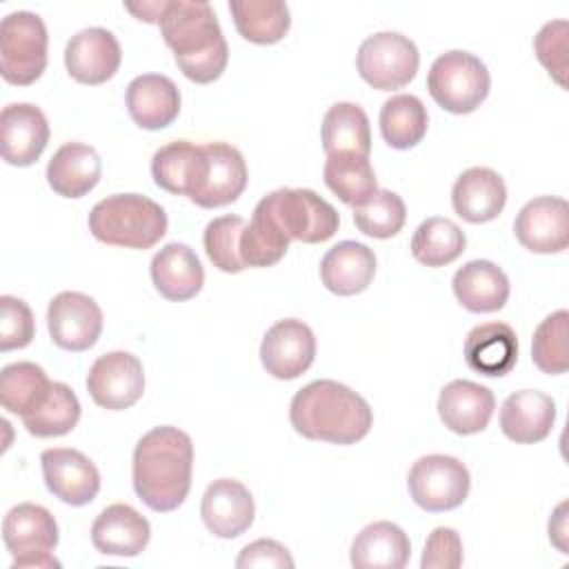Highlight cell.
<instances>
[{
    "label": "cell",
    "mask_w": 569,
    "mask_h": 569,
    "mask_svg": "<svg viewBox=\"0 0 569 569\" xmlns=\"http://www.w3.org/2000/svg\"><path fill=\"white\" fill-rule=\"evenodd\" d=\"M193 442L178 427H153L133 449V489L153 511L178 509L191 489Z\"/></svg>",
    "instance_id": "6da1fadb"
},
{
    "label": "cell",
    "mask_w": 569,
    "mask_h": 569,
    "mask_svg": "<svg viewBox=\"0 0 569 569\" xmlns=\"http://www.w3.org/2000/svg\"><path fill=\"white\" fill-rule=\"evenodd\" d=\"M158 27L178 69L189 80L209 84L222 76L229 47L207 0H167Z\"/></svg>",
    "instance_id": "7a4b0ae2"
},
{
    "label": "cell",
    "mask_w": 569,
    "mask_h": 569,
    "mask_svg": "<svg viewBox=\"0 0 569 569\" xmlns=\"http://www.w3.org/2000/svg\"><path fill=\"white\" fill-rule=\"evenodd\" d=\"M289 420L302 438L353 445L369 433L373 411L360 393L325 378L309 382L293 396Z\"/></svg>",
    "instance_id": "3957f363"
},
{
    "label": "cell",
    "mask_w": 569,
    "mask_h": 569,
    "mask_svg": "<svg viewBox=\"0 0 569 569\" xmlns=\"http://www.w3.org/2000/svg\"><path fill=\"white\" fill-rule=\"evenodd\" d=\"M167 224L164 209L140 193L107 196L89 213L93 238L124 249H151L167 233Z\"/></svg>",
    "instance_id": "277c9868"
},
{
    "label": "cell",
    "mask_w": 569,
    "mask_h": 569,
    "mask_svg": "<svg viewBox=\"0 0 569 569\" xmlns=\"http://www.w3.org/2000/svg\"><path fill=\"white\" fill-rule=\"evenodd\" d=\"M491 76L485 62L469 51H447L440 53L429 73L427 89L431 98L449 113H471L489 96Z\"/></svg>",
    "instance_id": "5b68a950"
},
{
    "label": "cell",
    "mask_w": 569,
    "mask_h": 569,
    "mask_svg": "<svg viewBox=\"0 0 569 569\" xmlns=\"http://www.w3.org/2000/svg\"><path fill=\"white\" fill-rule=\"evenodd\" d=\"M47 27L33 11H11L0 22V73L9 84L27 87L47 69Z\"/></svg>",
    "instance_id": "8992f818"
},
{
    "label": "cell",
    "mask_w": 569,
    "mask_h": 569,
    "mask_svg": "<svg viewBox=\"0 0 569 569\" xmlns=\"http://www.w3.org/2000/svg\"><path fill=\"white\" fill-rule=\"evenodd\" d=\"M260 202L289 240L318 244L329 240L340 227V216L333 204L311 189L282 187L267 193Z\"/></svg>",
    "instance_id": "52a82bcc"
},
{
    "label": "cell",
    "mask_w": 569,
    "mask_h": 569,
    "mask_svg": "<svg viewBox=\"0 0 569 569\" xmlns=\"http://www.w3.org/2000/svg\"><path fill=\"white\" fill-rule=\"evenodd\" d=\"M2 538L13 556L11 569L60 567L51 553L58 545V522L42 505L20 502L11 507L2 522Z\"/></svg>",
    "instance_id": "ba28073f"
},
{
    "label": "cell",
    "mask_w": 569,
    "mask_h": 569,
    "mask_svg": "<svg viewBox=\"0 0 569 569\" xmlns=\"http://www.w3.org/2000/svg\"><path fill=\"white\" fill-rule=\"evenodd\" d=\"M420 53L413 40L398 31H380L362 40L356 58L360 78L380 91L402 89L418 71Z\"/></svg>",
    "instance_id": "9c48e42d"
},
{
    "label": "cell",
    "mask_w": 569,
    "mask_h": 569,
    "mask_svg": "<svg viewBox=\"0 0 569 569\" xmlns=\"http://www.w3.org/2000/svg\"><path fill=\"white\" fill-rule=\"evenodd\" d=\"M413 502L431 513L460 507L471 487L469 469L453 456L431 453L418 458L407 476Z\"/></svg>",
    "instance_id": "30bf717a"
},
{
    "label": "cell",
    "mask_w": 569,
    "mask_h": 569,
    "mask_svg": "<svg viewBox=\"0 0 569 569\" xmlns=\"http://www.w3.org/2000/svg\"><path fill=\"white\" fill-rule=\"evenodd\" d=\"M87 391L102 409H129L144 393L142 362L129 351H109L96 358L87 373Z\"/></svg>",
    "instance_id": "8fae6325"
},
{
    "label": "cell",
    "mask_w": 569,
    "mask_h": 569,
    "mask_svg": "<svg viewBox=\"0 0 569 569\" xmlns=\"http://www.w3.org/2000/svg\"><path fill=\"white\" fill-rule=\"evenodd\" d=\"M51 340L67 351L91 349L102 333V309L80 291H60L47 309Z\"/></svg>",
    "instance_id": "7c38bea8"
},
{
    "label": "cell",
    "mask_w": 569,
    "mask_h": 569,
    "mask_svg": "<svg viewBox=\"0 0 569 569\" xmlns=\"http://www.w3.org/2000/svg\"><path fill=\"white\" fill-rule=\"evenodd\" d=\"M316 358V336L302 320L284 318L271 325L260 345V362L278 380L302 376Z\"/></svg>",
    "instance_id": "4fadbf2b"
},
{
    "label": "cell",
    "mask_w": 569,
    "mask_h": 569,
    "mask_svg": "<svg viewBox=\"0 0 569 569\" xmlns=\"http://www.w3.org/2000/svg\"><path fill=\"white\" fill-rule=\"evenodd\" d=\"M40 465L47 489L71 507L89 505L100 491V473L96 465L78 449H44Z\"/></svg>",
    "instance_id": "5bb4252c"
},
{
    "label": "cell",
    "mask_w": 569,
    "mask_h": 569,
    "mask_svg": "<svg viewBox=\"0 0 569 569\" xmlns=\"http://www.w3.org/2000/svg\"><path fill=\"white\" fill-rule=\"evenodd\" d=\"M518 242L533 253H558L569 244V204L556 196L529 200L516 216Z\"/></svg>",
    "instance_id": "9a60e30c"
},
{
    "label": "cell",
    "mask_w": 569,
    "mask_h": 569,
    "mask_svg": "<svg viewBox=\"0 0 569 569\" xmlns=\"http://www.w3.org/2000/svg\"><path fill=\"white\" fill-rule=\"evenodd\" d=\"M122 49L118 38L102 27H89L71 36L64 47V67L82 84H102L120 67Z\"/></svg>",
    "instance_id": "2e32d148"
},
{
    "label": "cell",
    "mask_w": 569,
    "mask_h": 569,
    "mask_svg": "<svg viewBox=\"0 0 569 569\" xmlns=\"http://www.w3.org/2000/svg\"><path fill=\"white\" fill-rule=\"evenodd\" d=\"M209 171V158L204 144L189 140H173L160 147L151 158L153 182L176 196L193 200L204 184Z\"/></svg>",
    "instance_id": "e0dca14e"
},
{
    "label": "cell",
    "mask_w": 569,
    "mask_h": 569,
    "mask_svg": "<svg viewBox=\"0 0 569 569\" xmlns=\"http://www.w3.org/2000/svg\"><path fill=\"white\" fill-rule=\"evenodd\" d=\"M0 133L4 162L29 167L42 156L51 131L42 109L29 102H11L0 113Z\"/></svg>",
    "instance_id": "ac0fdd59"
},
{
    "label": "cell",
    "mask_w": 569,
    "mask_h": 569,
    "mask_svg": "<svg viewBox=\"0 0 569 569\" xmlns=\"http://www.w3.org/2000/svg\"><path fill=\"white\" fill-rule=\"evenodd\" d=\"M200 513L213 536L238 538L253 525L256 507L251 491L242 482L233 478H218L207 487Z\"/></svg>",
    "instance_id": "d6986e66"
},
{
    "label": "cell",
    "mask_w": 569,
    "mask_h": 569,
    "mask_svg": "<svg viewBox=\"0 0 569 569\" xmlns=\"http://www.w3.org/2000/svg\"><path fill=\"white\" fill-rule=\"evenodd\" d=\"M149 538V520L127 502L109 505L91 525V542L104 556L133 558L144 551Z\"/></svg>",
    "instance_id": "ffe728a7"
},
{
    "label": "cell",
    "mask_w": 569,
    "mask_h": 569,
    "mask_svg": "<svg viewBox=\"0 0 569 569\" xmlns=\"http://www.w3.org/2000/svg\"><path fill=\"white\" fill-rule=\"evenodd\" d=\"M505 180L489 167H471L462 171L451 189L453 211L471 224H482L498 218L505 209Z\"/></svg>",
    "instance_id": "44dd1931"
},
{
    "label": "cell",
    "mask_w": 569,
    "mask_h": 569,
    "mask_svg": "<svg viewBox=\"0 0 569 569\" xmlns=\"http://www.w3.org/2000/svg\"><path fill=\"white\" fill-rule=\"evenodd\" d=\"M496 409L491 389L473 380H451L438 398V416L447 429L460 436L480 433Z\"/></svg>",
    "instance_id": "7402d4cb"
},
{
    "label": "cell",
    "mask_w": 569,
    "mask_h": 569,
    "mask_svg": "<svg viewBox=\"0 0 569 569\" xmlns=\"http://www.w3.org/2000/svg\"><path fill=\"white\" fill-rule=\"evenodd\" d=\"M556 402L538 389H522L507 396L500 407V429L518 445H533L551 433Z\"/></svg>",
    "instance_id": "603a6c76"
},
{
    "label": "cell",
    "mask_w": 569,
    "mask_h": 569,
    "mask_svg": "<svg viewBox=\"0 0 569 569\" xmlns=\"http://www.w3.org/2000/svg\"><path fill=\"white\" fill-rule=\"evenodd\" d=\"M127 109L131 120L149 131L169 127L180 113V91L162 73H142L127 87Z\"/></svg>",
    "instance_id": "cb8c5ba5"
},
{
    "label": "cell",
    "mask_w": 569,
    "mask_h": 569,
    "mask_svg": "<svg viewBox=\"0 0 569 569\" xmlns=\"http://www.w3.org/2000/svg\"><path fill=\"white\" fill-rule=\"evenodd\" d=\"M151 280L162 298L184 302L200 293L204 269L189 244L169 242L151 258Z\"/></svg>",
    "instance_id": "d4e9b609"
},
{
    "label": "cell",
    "mask_w": 569,
    "mask_h": 569,
    "mask_svg": "<svg viewBox=\"0 0 569 569\" xmlns=\"http://www.w3.org/2000/svg\"><path fill=\"white\" fill-rule=\"evenodd\" d=\"M204 151L209 158V171L202 189L191 202L204 209H216L236 202L242 196L249 180L242 153L227 142H207Z\"/></svg>",
    "instance_id": "484cf974"
},
{
    "label": "cell",
    "mask_w": 569,
    "mask_h": 569,
    "mask_svg": "<svg viewBox=\"0 0 569 569\" xmlns=\"http://www.w3.org/2000/svg\"><path fill=\"white\" fill-rule=\"evenodd\" d=\"M376 276L373 251L356 240L333 244L320 260V280L336 296H356L365 291Z\"/></svg>",
    "instance_id": "4316f807"
},
{
    "label": "cell",
    "mask_w": 569,
    "mask_h": 569,
    "mask_svg": "<svg viewBox=\"0 0 569 569\" xmlns=\"http://www.w3.org/2000/svg\"><path fill=\"white\" fill-rule=\"evenodd\" d=\"M453 296L471 313L500 311L509 300V278L491 260L462 264L451 280Z\"/></svg>",
    "instance_id": "83f0119b"
},
{
    "label": "cell",
    "mask_w": 569,
    "mask_h": 569,
    "mask_svg": "<svg viewBox=\"0 0 569 569\" xmlns=\"http://www.w3.org/2000/svg\"><path fill=\"white\" fill-rule=\"evenodd\" d=\"M102 160L98 151L82 142H64L47 164V182L62 198H82L98 182Z\"/></svg>",
    "instance_id": "f1b7e54d"
},
{
    "label": "cell",
    "mask_w": 569,
    "mask_h": 569,
    "mask_svg": "<svg viewBox=\"0 0 569 569\" xmlns=\"http://www.w3.org/2000/svg\"><path fill=\"white\" fill-rule=\"evenodd\" d=\"M518 360L516 331L505 322L473 327L465 340V362L476 373L498 378L513 369Z\"/></svg>",
    "instance_id": "f546056e"
},
{
    "label": "cell",
    "mask_w": 569,
    "mask_h": 569,
    "mask_svg": "<svg viewBox=\"0 0 569 569\" xmlns=\"http://www.w3.org/2000/svg\"><path fill=\"white\" fill-rule=\"evenodd\" d=\"M409 536L389 520L367 525L351 542V565L356 569H400L409 562Z\"/></svg>",
    "instance_id": "4dcf8cb0"
},
{
    "label": "cell",
    "mask_w": 569,
    "mask_h": 569,
    "mask_svg": "<svg viewBox=\"0 0 569 569\" xmlns=\"http://www.w3.org/2000/svg\"><path fill=\"white\" fill-rule=\"evenodd\" d=\"M322 149L327 156L333 153H358L371 151V127L365 109L356 102H336L322 118Z\"/></svg>",
    "instance_id": "1f68e13d"
},
{
    "label": "cell",
    "mask_w": 569,
    "mask_h": 569,
    "mask_svg": "<svg viewBox=\"0 0 569 569\" xmlns=\"http://www.w3.org/2000/svg\"><path fill=\"white\" fill-rule=\"evenodd\" d=\"M229 11L238 33L256 44H273L291 27L289 7L282 0H231Z\"/></svg>",
    "instance_id": "d6a6232c"
},
{
    "label": "cell",
    "mask_w": 569,
    "mask_h": 569,
    "mask_svg": "<svg viewBox=\"0 0 569 569\" xmlns=\"http://www.w3.org/2000/svg\"><path fill=\"white\" fill-rule=\"evenodd\" d=\"M322 176H325V184L345 204H351V207L365 204L378 191V180L367 156H358V153L327 156Z\"/></svg>",
    "instance_id": "836d02e7"
},
{
    "label": "cell",
    "mask_w": 569,
    "mask_h": 569,
    "mask_svg": "<svg viewBox=\"0 0 569 569\" xmlns=\"http://www.w3.org/2000/svg\"><path fill=\"white\" fill-rule=\"evenodd\" d=\"M51 380L36 362H11L0 371V402L20 418L33 413L49 396Z\"/></svg>",
    "instance_id": "e575fe53"
},
{
    "label": "cell",
    "mask_w": 569,
    "mask_h": 569,
    "mask_svg": "<svg viewBox=\"0 0 569 569\" xmlns=\"http://www.w3.org/2000/svg\"><path fill=\"white\" fill-rule=\"evenodd\" d=\"M429 127L427 107L418 96L398 93L385 100L380 109V133L393 149L416 147Z\"/></svg>",
    "instance_id": "d590c367"
},
{
    "label": "cell",
    "mask_w": 569,
    "mask_h": 569,
    "mask_svg": "<svg viewBox=\"0 0 569 569\" xmlns=\"http://www.w3.org/2000/svg\"><path fill=\"white\" fill-rule=\"evenodd\" d=\"M467 247L465 231L449 218H427L411 238V256L425 267H447L462 256Z\"/></svg>",
    "instance_id": "8d00e7d4"
},
{
    "label": "cell",
    "mask_w": 569,
    "mask_h": 569,
    "mask_svg": "<svg viewBox=\"0 0 569 569\" xmlns=\"http://www.w3.org/2000/svg\"><path fill=\"white\" fill-rule=\"evenodd\" d=\"M289 242L291 240L278 229L267 207L258 202L240 238V258L244 267H271L284 258Z\"/></svg>",
    "instance_id": "74e56055"
},
{
    "label": "cell",
    "mask_w": 569,
    "mask_h": 569,
    "mask_svg": "<svg viewBox=\"0 0 569 569\" xmlns=\"http://www.w3.org/2000/svg\"><path fill=\"white\" fill-rule=\"evenodd\" d=\"M80 420V400L64 382H51L44 402L22 418L27 431L36 438H58L69 433Z\"/></svg>",
    "instance_id": "f35d334b"
},
{
    "label": "cell",
    "mask_w": 569,
    "mask_h": 569,
    "mask_svg": "<svg viewBox=\"0 0 569 569\" xmlns=\"http://www.w3.org/2000/svg\"><path fill=\"white\" fill-rule=\"evenodd\" d=\"M569 313L565 309L549 313L533 331L531 358L533 365L549 376L565 373L569 369Z\"/></svg>",
    "instance_id": "ab89813d"
},
{
    "label": "cell",
    "mask_w": 569,
    "mask_h": 569,
    "mask_svg": "<svg viewBox=\"0 0 569 569\" xmlns=\"http://www.w3.org/2000/svg\"><path fill=\"white\" fill-rule=\"evenodd\" d=\"M407 220L405 200L389 189H378L365 204L353 207L356 227L371 238H391L396 236Z\"/></svg>",
    "instance_id": "60d3db41"
},
{
    "label": "cell",
    "mask_w": 569,
    "mask_h": 569,
    "mask_svg": "<svg viewBox=\"0 0 569 569\" xmlns=\"http://www.w3.org/2000/svg\"><path fill=\"white\" fill-rule=\"evenodd\" d=\"M247 222L240 216H220L213 218L202 236L204 251L213 267L224 273H240L244 267L240 258V238Z\"/></svg>",
    "instance_id": "b9f144b4"
},
{
    "label": "cell",
    "mask_w": 569,
    "mask_h": 569,
    "mask_svg": "<svg viewBox=\"0 0 569 569\" xmlns=\"http://www.w3.org/2000/svg\"><path fill=\"white\" fill-rule=\"evenodd\" d=\"M36 336L29 305L16 296H0V351L22 349Z\"/></svg>",
    "instance_id": "7bdbcfd3"
},
{
    "label": "cell",
    "mask_w": 569,
    "mask_h": 569,
    "mask_svg": "<svg viewBox=\"0 0 569 569\" xmlns=\"http://www.w3.org/2000/svg\"><path fill=\"white\" fill-rule=\"evenodd\" d=\"M567 20H551L538 31L533 40L538 60L560 87H567Z\"/></svg>",
    "instance_id": "ee69618b"
},
{
    "label": "cell",
    "mask_w": 569,
    "mask_h": 569,
    "mask_svg": "<svg viewBox=\"0 0 569 569\" xmlns=\"http://www.w3.org/2000/svg\"><path fill=\"white\" fill-rule=\"evenodd\" d=\"M462 565V540L451 527H436L422 549V569H456Z\"/></svg>",
    "instance_id": "f6af8a7d"
},
{
    "label": "cell",
    "mask_w": 569,
    "mask_h": 569,
    "mask_svg": "<svg viewBox=\"0 0 569 569\" xmlns=\"http://www.w3.org/2000/svg\"><path fill=\"white\" fill-rule=\"evenodd\" d=\"M293 565L296 562H293L291 553L287 551V547L276 540H269V538L247 545L236 560L238 569H249V567H287V569H291Z\"/></svg>",
    "instance_id": "bcb514c9"
},
{
    "label": "cell",
    "mask_w": 569,
    "mask_h": 569,
    "mask_svg": "<svg viewBox=\"0 0 569 569\" xmlns=\"http://www.w3.org/2000/svg\"><path fill=\"white\" fill-rule=\"evenodd\" d=\"M164 2L167 0H156V2H124V9H129L138 20L144 22H156L160 20L162 11H164Z\"/></svg>",
    "instance_id": "7dc6e473"
}]
</instances>
